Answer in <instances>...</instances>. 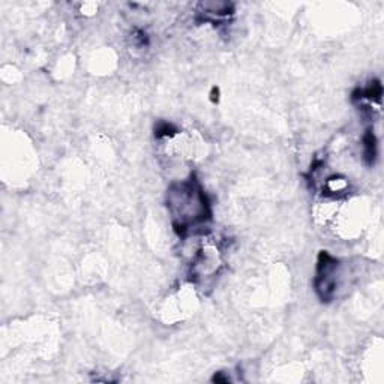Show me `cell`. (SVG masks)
<instances>
[{
    "label": "cell",
    "instance_id": "277c9868",
    "mask_svg": "<svg viewBox=\"0 0 384 384\" xmlns=\"http://www.w3.org/2000/svg\"><path fill=\"white\" fill-rule=\"evenodd\" d=\"M155 131H157V132H155V134H157V137H169V136H171V134L176 132V128L167 122H161Z\"/></svg>",
    "mask_w": 384,
    "mask_h": 384
},
{
    "label": "cell",
    "instance_id": "3957f363",
    "mask_svg": "<svg viewBox=\"0 0 384 384\" xmlns=\"http://www.w3.org/2000/svg\"><path fill=\"white\" fill-rule=\"evenodd\" d=\"M363 158L368 165H372L377 158V138L372 131H367L363 136Z\"/></svg>",
    "mask_w": 384,
    "mask_h": 384
},
{
    "label": "cell",
    "instance_id": "6da1fadb",
    "mask_svg": "<svg viewBox=\"0 0 384 384\" xmlns=\"http://www.w3.org/2000/svg\"><path fill=\"white\" fill-rule=\"evenodd\" d=\"M167 206L176 232L182 237L212 218L209 199L194 178L171 185L167 194Z\"/></svg>",
    "mask_w": 384,
    "mask_h": 384
},
{
    "label": "cell",
    "instance_id": "7a4b0ae2",
    "mask_svg": "<svg viewBox=\"0 0 384 384\" xmlns=\"http://www.w3.org/2000/svg\"><path fill=\"white\" fill-rule=\"evenodd\" d=\"M336 271L338 262L329 253L323 251L318 257L317 275H315V290L323 302L335 296L336 292Z\"/></svg>",
    "mask_w": 384,
    "mask_h": 384
}]
</instances>
